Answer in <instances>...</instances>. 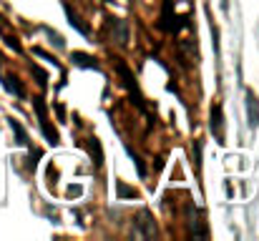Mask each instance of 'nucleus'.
Returning a JSON list of instances; mask_svg holds the SVG:
<instances>
[{"label": "nucleus", "instance_id": "obj_1", "mask_svg": "<svg viewBox=\"0 0 259 241\" xmlns=\"http://www.w3.org/2000/svg\"><path fill=\"white\" fill-rule=\"evenodd\" d=\"M118 73L123 76V83H126V88L131 90V95H134V103L141 108V111H146V106H144V95L139 93V85H136V80H134V76H131V71L126 68V63H121L118 61Z\"/></svg>", "mask_w": 259, "mask_h": 241}, {"label": "nucleus", "instance_id": "obj_2", "mask_svg": "<svg viewBox=\"0 0 259 241\" xmlns=\"http://www.w3.org/2000/svg\"><path fill=\"white\" fill-rule=\"evenodd\" d=\"M33 106H35V111H38V118H40V128H43V133H46V138L51 141V143H56L58 141V133L51 128V123H48V113H46V103H43V98H35L33 101Z\"/></svg>", "mask_w": 259, "mask_h": 241}, {"label": "nucleus", "instance_id": "obj_3", "mask_svg": "<svg viewBox=\"0 0 259 241\" xmlns=\"http://www.w3.org/2000/svg\"><path fill=\"white\" fill-rule=\"evenodd\" d=\"M111 35H113V40L118 43V45H126L128 43V23L126 20H121V18H111Z\"/></svg>", "mask_w": 259, "mask_h": 241}, {"label": "nucleus", "instance_id": "obj_4", "mask_svg": "<svg viewBox=\"0 0 259 241\" xmlns=\"http://www.w3.org/2000/svg\"><path fill=\"white\" fill-rule=\"evenodd\" d=\"M136 226L141 229V231H139V236H154V234H156V226H154V221H151V214H149V211H141V214H139Z\"/></svg>", "mask_w": 259, "mask_h": 241}, {"label": "nucleus", "instance_id": "obj_5", "mask_svg": "<svg viewBox=\"0 0 259 241\" xmlns=\"http://www.w3.org/2000/svg\"><path fill=\"white\" fill-rule=\"evenodd\" d=\"M247 103H249V123H252V126H257L259 123V106H257L254 93H247Z\"/></svg>", "mask_w": 259, "mask_h": 241}, {"label": "nucleus", "instance_id": "obj_6", "mask_svg": "<svg viewBox=\"0 0 259 241\" xmlns=\"http://www.w3.org/2000/svg\"><path fill=\"white\" fill-rule=\"evenodd\" d=\"M73 63L76 66H83V68H98L96 61L91 56H86V53H73Z\"/></svg>", "mask_w": 259, "mask_h": 241}, {"label": "nucleus", "instance_id": "obj_7", "mask_svg": "<svg viewBox=\"0 0 259 241\" xmlns=\"http://www.w3.org/2000/svg\"><path fill=\"white\" fill-rule=\"evenodd\" d=\"M10 128L15 131V136H18V143H23V146H28V136H25V131L20 128V123L10 118Z\"/></svg>", "mask_w": 259, "mask_h": 241}, {"label": "nucleus", "instance_id": "obj_8", "mask_svg": "<svg viewBox=\"0 0 259 241\" xmlns=\"http://www.w3.org/2000/svg\"><path fill=\"white\" fill-rule=\"evenodd\" d=\"M211 128H217V136L222 138V111L219 108L211 111Z\"/></svg>", "mask_w": 259, "mask_h": 241}, {"label": "nucleus", "instance_id": "obj_9", "mask_svg": "<svg viewBox=\"0 0 259 241\" xmlns=\"http://www.w3.org/2000/svg\"><path fill=\"white\" fill-rule=\"evenodd\" d=\"M66 10H68V18H71V25H76V28H78V30H81L83 35H88V28H86V25H83V23H81V20H78V15H76V13H71V8H66Z\"/></svg>", "mask_w": 259, "mask_h": 241}, {"label": "nucleus", "instance_id": "obj_10", "mask_svg": "<svg viewBox=\"0 0 259 241\" xmlns=\"http://www.w3.org/2000/svg\"><path fill=\"white\" fill-rule=\"evenodd\" d=\"M5 88H8L10 93H15V95H23V88L15 83V78H5Z\"/></svg>", "mask_w": 259, "mask_h": 241}, {"label": "nucleus", "instance_id": "obj_11", "mask_svg": "<svg viewBox=\"0 0 259 241\" xmlns=\"http://www.w3.org/2000/svg\"><path fill=\"white\" fill-rule=\"evenodd\" d=\"M118 196H136V191L128 188L126 183H118Z\"/></svg>", "mask_w": 259, "mask_h": 241}]
</instances>
